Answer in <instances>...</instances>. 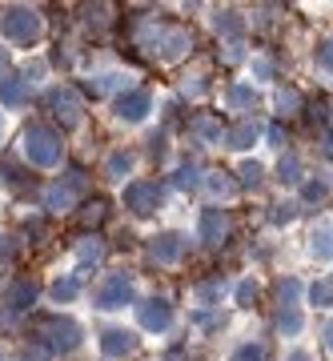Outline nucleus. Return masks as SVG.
Wrapping results in <instances>:
<instances>
[{"label":"nucleus","instance_id":"nucleus-1","mask_svg":"<svg viewBox=\"0 0 333 361\" xmlns=\"http://www.w3.org/2000/svg\"><path fill=\"white\" fill-rule=\"evenodd\" d=\"M137 44L149 56H157L161 65H173V61H181V56L193 52V32L181 25H149L137 32Z\"/></svg>","mask_w":333,"mask_h":361},{"label":"nucleus","instance_id":"nucleus-2","mask_svg":"<svg viewBox=\"0 0 333 361\" xmlns=\"http://www.w3.org/2000/svg\"><path fill=\"white\" fill-rule=\"evenodd\" d=\"M20 157L32 169H61L64 161V141L52 125H28L20 133Z\"/></svg>","mask_w":333,"mask_h":361},{"label":"nucleus","instance_id":"nucleus-3","mask_svg":"<svg viewBox=\"0 0 333 361\" xmlns=\"http://www.w3.org/2000/svg\"><path fill=\"white\" fill-rule=\"evenodd\" d=\"M0 37L8 40V44H16V49H32L44 37V16H40V8H28V4L4 8V16H0Z\"/></svg>","mask_w":333,"mask_h":361},{"label":"nucleus","instance_id":"nucleus-4","mask_svg":"<svg viewBox=\"0 0 333 361\" xmlns=\"http://www.w3.org/2000/svg\"><path fill=\"white\" fill-rule=\"evenodd\" d=\"M80 341H85V329H80L73 317H64V313H56V317H40V325H37V345H44L52 357L77 353Z\"/></svg>","mask_w":333,"mask_h":361},{"label":"nucleus","instance_id":"nucleus-5","mask_svg":"<svg viewBox=\"0 0 333 361\" xmlns=\"http://www.w3.org/2000/svg\"><path fill=\"white\" fill-rule=\"evenodd\" d=\"M85 193H89V173H85V169H68L61 180H52L49 185L44 209H52V213H68L73 205H85Z\"/></svg>","mask_w":333,"mask_h":361},{"label":"nucleus","instance_id":"nucleus-6","mask_svg":"<svg viewBox=\"0 0 333 361\" xmlns=\"http://www.w3.org/2000/svg\"><path fill=\"white\" fill-rule=\"evenodd\" d=\"M92 305L104 313H116L125 310V305H137V281H133V273H104V281L97 285V293H92Z\"/></svg>","mask_w":333,"mask_h":361},{"label":"nucleus","instance_id":"nucleus-7","mask_svg":"<svg viewBox=\"0 0 333 361\" xmlns=\"http://www.w3.org/2000/svg\"><path fill=\"white\" fill-rule=\"evenodd\" d=\"M40 104H44V109H49V113L56 116V121H61L64 129H77L80 116H85V97H80V92L73 89V85H61V80L44 89Z\"/></svg>","mask_w":333,"mask_h":361},{"label":"nucleus","instance_id":"nucleus-8","mask_svg":"<svg viewBox=\"0 0 333 361\" xmlns=\"http://www.w3.org/2000/svg\"><path fill=\"white\" fill-rule=\"evenodd\" d=\"M121 201H125V209L133 217H157L161 205H165V189L157 180H128L121 189Z\"/></svg>","mask_w":333,"mask_h":361},{"label":"nucleus","instance_id":"nucleus-9","mask_svg":"<svg viewBox=\"0 0 333 361\" xmlns=\"http://www.w3.org/2000/svg\"><path fill=\"white\" fill-rule=\"evenodd\" d=\"M137 325H141L145 334H169L173 325H177V310H173V301L169 297H145L137 301Z\"/></svg>","mask_w":333,"mask_h":361},{"label":"nucleus","instance_id":"nucleus-10","mask_svg":"<svg viewBox=\"0 0 333 361\" xmlns=\"http://www.w3.org/2000/svg\"><path fill=\"white\" fill-rule=\"evenodd\" d=\"M149 113H153V92H149V89H125V92H116L113 116L121 121V125H145V121H149Z\"/></svg>","mask_w":333,"mask_h":361},{"label":"nucleus","instance_id":"nucleus-11","mask_svg":"<svg viewBox=\"0 0 333 361\" xmlns=\"http://www.w3.org/2000/svg\"><path fill=\"white\" fill-rule=\"evenodd\" d=\"M233 237V213L221 205H209L201 209V217H197V241H205V245H225Z\"/></svg>","mask_w":333,"mask_h":361},{"label":"nucleus","instance_id":"nucleus-12","mask_svg":"<svg viewBox=\"0 0 333 361\" xmlns=\"http://www.w3.org/2000/svg\"><path fill=\"white\" fill-rule=\"evenodd\" d=\"M185 253H189V237L177 229L157 233L153 241H149V261H157V265H181Z\"/></svg>","mask_w":333,"mask_h":361},{"label":"nucleus","instance_id":"nucleus-13","mask_svg":"<svg viewBox=\"0 0 333 361\" xmlns=\"http://www.w3.org/2000/svg\"><path fill=\"white\" fill-rule=\"evenodd\" d=\"M137 345H141V337L133 334V329H125V325H109V329H101V337H97V349H101L109 361L133 357Z\"/></svg>","mask_w":333,"mask_h":361},{"label":"nucleus","instance_id":"nucleus-14","mask_svg":"<svg viewBox=\"0 0 333 361\" xmlns=\"http://www.w3.org/2000/svg\"><path fill=\"white\" fill-rule=\"evenodd\" d=\"M261 137H265L261 121L245 116V121H237V125H233V129L225 133V149H233V153H249L253 145H261Z\"/></svg>","mask_w":333,"mask_h":361},{"label":"nucleus","instance_id":"nucleus-15","mask_svg":"<svg viewBox=\"0 0 333 361\" xmlns=\"http://www.w3.org/2000/svg\"><path fill=\"white\" fill-rule=\"evenodd\" d=\"M37 297H40V289H37V281H28V277H16L8 289H4V310L8 313H28L32 305H37Z\"/></svg>","mask_w":333,"mask_h":361},{"label":"nucleus","instance_id":"nucleus-16","mask_svg":"<svg viewBox=\"0 0 333 361\" xmlns=\"http://www.w3.org/2000/svg\"><path fill=\"white\" fill-rule=\"evenodd\" d=\"M257 104H261V89H257L253 80H233L229 89H225V109L229 113H253Z\"/></svg>","mask_w":333,"mask_h":361},{"label":"nucleus","instance_id":"nucleus-17","mask_svg":"<svg viewBox=\"0 0 333 361\" xmlns=\"http://www.w3.org/2000/svg\"><path fill=\"white\" fill-rule=\"evenodd\" d=\"M225 133L229 129H221V116H209V113H197L189 121V137L197 145H209V149H213V145H221L225 141Z\"/></svg>","mask_w":333,"mask_h":361},{"label":"nucleus","instance_id":"nucleus-18","mask_svg":"<svg viewBox=\"0 0 333 361\" xmlns=\"http://www.w3.org/2000/svg\"><path fill=\"white\" fill-rule=\"evenodd\" d=\"M245 28H249V20H245L237 8H213V32L225 40H233V44H241Z\"/></svg>","mask_w":333,"mask_h":361},{"label":"nucleus","instance_id":"nucleus-19","mask_svg":"<svg viewBox=\"0 0 333 361\" xmlns=\"http://www.w3.org/2000/svg\"><path fill=\"white\" fill-rule=\"evenodd\" d=\"M137 169V153L133 149H113L104 157V180H125Z\"/></svg>","mask_w":333,"mask_h":361},{"label":"nucleus","instance_id":"nucleus-20","mask_svg":"<svg viewBox=\"0 0 333 361\" xmlns=\"http://www.w3.org/2000/svg\"><path fill=\"white\" fill-rule=\"evenodd\" d=\"M28 92H32V77L28 73H13L8 80H0V101L13 104V109L28 101Z\"/></svg>","mask_w":333,"mask_h":361},{"label":"nucleus","instance_id":"nucleus-21","mask_svg":"<svg viewBox=\"0 0 333 361\" xmlns=\"http://www.w3.org/2000/svg\"><path fill=\"white\" fill-rule=\"evenodd\" d=\"M225 293H229L225 277H209V281H197V285H193V297H197V305H205V310L221 305V297H225Z\"/></svg>","mask_w":333,"mask_h":361},{"label":"nucleus","instance_id":"nucleus-22","mask_svg":"<svg viewBox=\"0 0 333 361\" xmlns=\"http://www.w3.org/2000/svg\"><path fill=\"white\" fill-rule=\"evenodd\" d=\"M329 177H325V173H313V177H305L301 180V193H297V201H301V205H321V201H325V197H329Z\"/></svg>","mask_w":333,"mask_h":361},{"label":"nucleus","instance_id":"nucleus-23","mask_svg":"<svg viewBox=\"0 0 333 361\" xmlns=\"http://www.w3.org/2000/svg\"><path fill=\"white\" fill-rule=\"evenodd\" d=\"M49 297L56 301V305H73L80 297V277L77 273H64V277H56V281L49 285Z\"/></svg>","mask_w":333,"mask_h":361},{"label":"nucleus","instance_id":"nucleus-24","mask_svg":"<svg viewBox=\"0 0 333 361\" xmlns=\"http://www.w3.org/2000/svg\"><path fill=\"white\" fill-rule=\"evenodd\" d=\"M309 285H301L297 277H285L277 285V310H301V297H305Z\"/></svg>","mask_w":333,"mask_h":361},{"label":"nucleus","instance_id":"nucleus-25","mask_svg":"<svg viewBox=\"0 0 333 361\" xmlns=\"http://www.w3.org/2000/svg\"><path fill=\"white\" fill-rule=\"evenodd\" d=\"M104 253H109V249H104V241L97 237V233H92V237H85V241L77 245V265H80V269H89V265H101Z\"/></svg>","mask_w":333,"mask_h":361},{"label":"nucleus","instance_id":"nucleus-26","mask_svg":"<svg viewBox=\"0 0 333 361\" xmlns=\"http://www.w3.org/2000/svg\"><path fill=\"white\" fill-rule=\"evenodd\" d=\"M309 253L317 261H333V225H317L309 233Z\"/></svg>","mask_w":333,"mask_h":361},{"label":"nucleus","instance_id":"nucleus-27","mask_svg":"<svg viewBox=\"0 0 333 361\" xmlns=\"http://www.w3.org/2000/svg\"><path fill=\"white\" fill-rule=\"evenodd\" d=\"M205 189H209L213 197H217V201H229V197L237 193L241 185H237V180L229 177V173H205Z\"/></svg>","mask_w":333,"mask_h":361},{"label":"nucleus","instance_id":"nucleus-28","mask_svg":"<svg viewBox=\"0 0 333 361\" xmlns=\"http://www.w3.org/2000/svg\"><path fill=\"white\" fill-rule=\"evenodd\" d=\"M257 297H261V281L249 273V277H241V281H237V289H233V301H237L241 310H253Z\"/></svg>","mask_w":333,"mask_h":361},{"label":"nucleus","instance_id":"nucleus-29","mask_svg":"<svg viewBox=\"0 0 333 361\" xmlns=\"http://www.w3.org/2000/svg\"><path fill=\"white\" fill-rule=\"evenodd\" d=\"M309 305H317V310H333V277H317V281L305 289Z\"/></svg>","mask_w":333,"mask_h":361},{"label":"nucleus","instance_id":"nucleus-30","mask_svg":"<svg viewBox=\"0 0 333 361\" xmlns=\"http://www.w3.org/2000/svg\"><path fill=\"white\" fill-rule=\"evenodd\" d=\"M77 217H80V225H85V229H101L104 217H109V205H104L101 197H97V201H85Z\"/></svg>","mask_w":333,"mask_h":361},{"label":"nucleus","instance_id":"nucleus-31","mask_svg":"<svg viewBox=\"0 0 333 361\" xmlns=\"http://www.w3.org/2000/svg\"><path fill=\"white\" fill-rule=\"evenodd\" d=\"M301 329H305L301 310H277V334H281V337H297Z\"/></svg>","mask_w":333,"mask_h":361},{"label":"nucleus","instance_id":"nucleus-32","mask_svg":"<svg viewBox=\"0 0 333 361\" xmlns=\"http://www.w3.org/2000/svg\"><path fill=\"white\" fill-rule=\"evenodd\" d=\"M265 180V165L261 161H241V169H237V185L241 189H257Z\"/></svg>","mask_w":333,"mask_h":361},{"label":"nucleus","instance_id":"nucleus-33","mask_svg":"<svg viewBox=\"0 0 333 361\" xmlns=\"http://www.w3.org/2000/svg\"><path fill=\"white\" fill-rule=\"evenodd\" d=\"M173 185H177V189H197V185H205V180H201V169L189 161V165L173 169Z\"/></svg>","mask_w":333,"mask_h":361},{"label":"nucleus","instance_id":"nucleus-34","mask_svg":"<svg viewBox=\"0 0 333 361\" xmlns=\"http://www.w3.org/2000/svg\"><path fill=\"white\" fill-rule=\"evenodd\" d=\"M273 104H277V113H285V116H293V113H301V92L297 89H277V97H273Z\"/></svg>","mask_w":333,"mask_h":361},{"label":"nucleus","instance_id":"nucleus-35","mask_svg":"<svg viewBox=\"0 0 333 361\" xmlns=\"http://www.w3.org/2000/svg\"><path fill=\"white\" fill-rule=\"evenodd\" d=\"M297 213H301V201H277L273 213H270V221H273V225H293Z\"/></svg>","mask_w":333,"mask_h":361},{"label":"nucleus","instance_id":"nucleus-36","mask_svg":"<svg viewBox=\"0 0 333 361\" xmlns=\"http://www.w3.org/2000/svg\"><path fill=\"white\" fill-rule=\"evenodd\" d=\"M229 361H265V345L261 341H241V345H233Z\"/></svg>","mask_w":333,"mask_h":361},{"label":"nucleus","instance_id":"nucleus-37","mask_svg":"<svg viewBox=\"0 0 333 361\" xmlns=\"http://www.w3.org/2000/svg\"><path fill=\"white\" fill-rule=\"evenodd\" d=\"M281 180H289V185H293V180H305V177H301V157H297V153H285L281 157Z\"/></svg>","mask_w":333,"mask_h":361},{"label":"nucleus","instance_id":"nucleus-38","mask_svg":"<svg viewBox=\"0 0 333 361\" xmlns=\"http://www.w3.org/2000/svg\"><path fill=\"white\" fill-rule=\"evenodd\" d=\"M253 80H257V85L273 80V61H270V56H253Z\"/></svg>","mask_w":333,"mask_h":361},{"label":"nucleus","instance_id":"nucleus-39","mask_svg":"<svg viewBox=\"0 0 333 361\" xmlns=\"http://www.w3.org/2000/svg\"><path fill=\"white\" fill-rule=\"evenodd\" d=\"M317 65L325 68V73H333V37L321 40V49H317Z\"/></svg>","mask_w":333,"mask_h":361},{"label":"nucleus","instance_id":"nucleus-40","mask_svg":"<svg viewBox=\"0 0 333 361\" xmlns=\"http://www.w3.org/2000/svg\"><path fill=\"white\" fill-rule=\"evenodd\" d=\"M265 141H270L273 149H285V129L281 125H270V129H265Z\"/></svg>","mask_w":333,"mask_h":361},{"label":"nucleus","instance_id":"nucleus-41","mask_svg":"<svg viewBox=\"0 0 333 361\" xmlns=\"http://www.w3.org/2000/svg\"><path fill=\"white\" fill-rule=\"evenodd\" d=\"M205 89H209V85H205V77H193V85H189V80L181 85V92H185V97H201Z\"/></svg>","mask_w":333,"mask_h":361},{"label":"nucleus","instance_id":"nucleus-42","mask_svg":"<svg viewBox=\"0 0 333 361\" xmlns=\"http://www.w3.org/2000/svg\"><path fill=\"white\" fill-rule=\"evenodd\" d=\"M16 257V241L13 237H0V261H13Z\"/></svg>","mask_w":333,"mask_h":361},{"label":"nucleus","instance_id":"nucleus-43","mask_svg":"<svg viewBox=\"0 0 333 361\" xmlns=\"http://www.w3.org/2000/svg\"><path fill=\"white\" fill-rule=\"evenodd\" d=\"M8 68H13V61H8V49H0V80H8V77H13Z\"/></svg>","mask_w":333,"mask_h":361},{"label":"nucleus","instance_id":"nucleus-44","mask_svg":"<svg viewBox=\"0 0 333 361\" xmlns=\"http://www.w3.org/2000/svg\"><path fill=\"white\" fill-rule=\"evenodd\" d=\"M285 361H317V357H313L309 349H289V353H285Z\"/></svg>","mask_w":333,"mask_h":361},{"label":"nucleus","instance_id":"nucleus-45","mask_svg":"<svg viewBox=\"0 0 333 361\" xmlns=\"http://www.w3.org/2000/svg\"><path fill=\"white\" fill-rule=\"evenodd\" d=\"M325 345H329V353H333V322L325 325Z\"/></svg>","mask_w":333,"mask_h":361},{"label":"nucleus","instance_id":"nucleus-46","mask_svg":"<svg viewBox=\"0 0 333 361\" xmlns=\"http://www.w3.org/2000/svg\"><path fill=\"white\" fill-rule=\"evenodd\" d=\"M0 137H4V113H0Z\"/></svg>","mask_w":333,"mask_h":361}]
</instances>
